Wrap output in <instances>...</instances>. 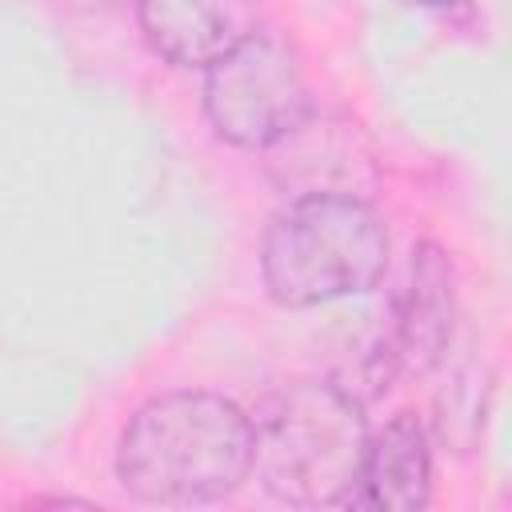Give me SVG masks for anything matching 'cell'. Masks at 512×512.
I'll list each match as a JSON object with an SVG mask.
<instances>
[{
	"label": "cell",
	"mask_w": 512,
	"mask_h": 512,
	"mask_svg": "<svg viewBox=\"0 0 512 512\" xmlns=\"http://www.w3.org/2000/svg\"><path fill=\"white\" fill-rule=\"evenodd\" d=\"M116 472L144 504H212L252 472V420L216 392L156 396L128 420Z\"/></svg>",
	"instance_id": "6da1fadb"
},
{
	"label": "cell",
	"mask_w": 512,
	"mask_h": 512,
	"mask_svg": "<svg viewBox=\"0 0 512 512\" xmlns=\"http://www.w3.org/2000/svg\"><path fill=\"white\" fill-rule=\"evenodd\" d=\"M368 424L360 400L328 380H292L252 424V472L296 508L344 504L360 492Z\"/></svg>",
	"instance_id": "7a4b0ae2"
},
{
	"label": "cell",
	"mask_w": 512,
	"mask_h": 512,
	"mask_svg": "<svg viewBox=\"0 0 512 512\" xmlns=\"http://www.w3.org/2000/svg\"><path fill=\"white\" fill-rule=\"evenodd\" d=\"M388 268V228L360 196L292 200L264 232V288L284 308L368 292Z\"/></svg>",
	"instance_id": "3957f363"
},
{
	"label": "cell",
	"mask_w": 512,
	"mask_h": 512,
	"mask_svg": "<svg viewBox=\"0 0 512 512\" xmlns=\"http://www.w3.org/2000/svg\"><path fill=\"white\" fill-rule=\"evenodd\" d=\"M204 112L220 140L264 152L312 112L296 52L280 36L252 32L244 44L208 64Z\"/></svg>",
	"instance_id": "277c9868"
},
{
	"label": "cell",
	"mask_w": 512,
	"mask_h": 512,
	"mask_svg": "<svg viewBox=\"0 0 512 512\" xmlns=\"http://www.w3.org/2000/svg\"><path fill=\"white\" fill-rule=\"evenodd\" d=\"M272 180L292 196H368L376 172H372V148L364 132L344 116L308 112L300 124H292L276 144L264 148Z\"/></svg>",
	"instance_id": "5b68a950"
},
{
	"label": "cell",
	"mask_w": 512,
	"mask_h": 512,
	"mask_svg": "<svg viewBox=\"0 0 512 512\" xmlns=\"http://www.w3.org/2000/svg\"><path fill=\"white\" fill-rule=\"evenodd\" d=\"M452 316H456L452 264L436 244H420L412 252L408 284L396 296L384 368L388 372H412V376L428 372L448 348Z\"/></svg>",
	"instance_id": "8992f818"
},
{
	"label": "cell",
	"mask_w": 512,
	"mask_h": 512,
	"mask_svg": "<svg viewBox=\"0 0 512 512\" xmlns=\"http://www.w3.org/2000/svg\"><path fill=\"white\" fill-rule=\"evenodd\" d=\"M136 12L148 44L180 68L216 64L260 24V0H140Z\"/></svg>",
	"instance_id": "52a82bcc"
},
{
	"label": "cell",
	"mask_w": 512,
	"mask_h": 512,
	"mask_svg": "<svg viewBox=\"0 0 512 512\" xmlns=\"http://www.w3.org/2000/svg\"><path fill=\"white\" fill-rule=\"evenodd\" d=\"M428 492H432V452L424 424L412 412H400L384 424L376 440L368 436L360 496L372 508L412 512L428 504Z\"/></svg>",
	"instance_id": "ba28073f"
},
{
	"label": "cell",
	"mask_w": 512,
	"mask_h": 512,
	"mask_svg": "<svg viewBox=\"0 0 512 512\" xmlns=\"http://www.w3.org/2000/svg\"><path fill=\"white\" fill-rule=\"evenodd\" d=\"M416 4H432L436 8V4H452V0H416Z\"/></svg>",
	"instance_id": "9c48e42d"
}]
</instances>
